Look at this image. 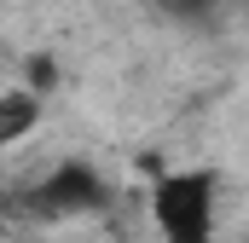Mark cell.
<instances>
[{
  "instance_id": "1",
  "label": "cell",
  "mask_w": 249,
  "mask_h": 243,
  "mask_svg": "<svg viewBox=\"0 0 249 243\" xmlns=\"http://www.w3.org/2000/svg\"><path fill=\"white\" fill-rule=\"evenodd\" d=\"M220 180L214 168H168L151 185V226L162 243H214Z\"/></svg>"
},
{
  "instance_id": "3",
  "label": "cell",
  "mask_w": 249,
  "mask_h": 243,
  "mask_svg": "<svg viewBox=\"0 0 249 243\" xmlns=\"http://www.w3.org/2000/svg\"><path fill=\"white\" fill-rule=\"evenodd\" d=\"M35 116H41V99H35V93H6V99H0V145H6L12 133H29Z\"/></svg>"
},
{
  "instance_id": "4",
  "label": "cell",
  "mask_w": 249,
  "mask_h": 243,
  "mask_svg": "<svg viewBox=\"0 0 249 243\" xmlns=\"http://www.w3.org/2000/svg\"><path fill=\"white\" fill-rule=\"evenodd\" d=\"M157 12H168V17H209L220 0H151Z\"/></svg>"
},
{
  "instance_id": "2",
  "label": "cell",
  "mask_w": 249,
  "mask_h": 243,
  "mask_svg": "<svg viewBox=\"0 0 249 243\" xmlns=\"http://www.w3.org/2000/svg\"><path fill=\"white\" fill-rule=\"evenodd\" d=\"M110 203V185L99 180V168L87 162H58L47 180H35L23 191V208L35 220H70V214H93Z\"/></svg>"
}]
</instances>
